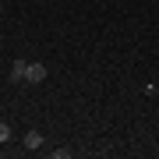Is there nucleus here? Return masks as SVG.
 I'll list each match as a JSON object with an SVG mask.
<instances>
[{
  "mask_svg": "<svg viewBox=\"0 0 159 159\" xmlns=\"http://www.w3.org/2000/svg\"><path fill=\"white\" fill-rule=\"evenodd\" d=\"M25 81L29 85H39V81H46V64H25Z\"/></svg>",
  "mask_w": 159,
  "mask_h": 159,
  "instance_id": "1",
  "label": "nucleus"
},
{
  "mask_svg": "<svg viewBox=\"0 0 159 159\" xmlns=\"http://www.w3.org/2000/svg\"><path fill=\"white\" fill-rule=\"evenodd\" d=\"M21 145H25V148H39V145H43V134H39V131H25Z\"/></svg>",
  "mask_w": 159,
  "mask_h": 159,
  "instance_id": "2",
  "label": "nucleus"
},
{
  "mask_svg": "<svg viewBox=\"0 0 159 159\" xmlns=\"http://www.w3.org/2000/svg\"><path fill=\"white\" fill-rule=\"evenodd\" d=\"M25 64H29V60H14V67H11V81H25Z\"/></svg>",
  "mask_w": 159,
  "mask_h": 159,
  "instance_id": "3",
  "label": "nucleus"
},
{
  "mask_svg": "<svg viewBox=\"0 0 159 159\" xmlns=\"http://www.w3.org/2000/svg\"><path fill=\"white\" fill-rule=\"evenodd\" d=\"M11 134H14L11 124H4V120H0V142H11Z\"/></svg>",
  "mask_w": 159,
  "mask_h": 159,
  "instance_id": "4",
  "label": "nucleus"
},
{
  "mask_svg": "<svg viewBox=\"0 0 159 159\" xmlns=\"http://www.w3.org/2000/svg\"><path fill=\"white\" fill-rule=\"evenodd\" d=\"M145 92H148V96H159V85H148Z\"/></svg>",
  "mask_w": 159,
  "mask_h": 159,
  "instance_id": "5",
  "label": "nucleus"
},
{
  "mask_svg": "<svg viewBox=\"0 0 159 159\" xmlns=\"http://www.w3.org/2000/svg\"><path fill=\"white\" fill-rule=\"evenodd\" d=\"M0 11H4V4H0Z\"/></svg>",
  "mask_w": 159,
  "mask_h": 159,
  "instance_id": "6",
  "label": "nucleus"
}]
</instances>
